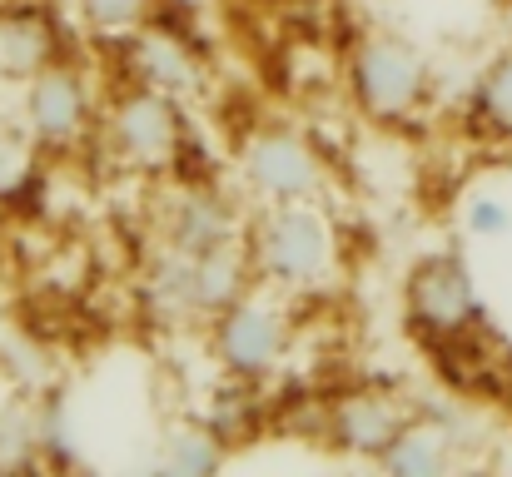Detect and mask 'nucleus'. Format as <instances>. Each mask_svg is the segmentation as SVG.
I'll list each match as a JSON object with an SVG mask.
<instances>
[{
	"label": "nucleus",
	"instance_id": "obj_4",
	"mask_svg": "<svg viewBox=\"0 0 512 477\" xmlns=\"http://www.w3.org/2000/svg\"><path fill=\"white\" fill-rule=\"evenodd\" d=\"M100 140H105V150H110V159L120 169L160 179V174H170L179 164L184 145H189L184 100L125 80V85H115L100 100Z\"/></svg>",
	"mask_w": 512,
	"mask_h": 477
},
{
	"label": "nucleus",
	"instance_id": "obj_20",
	"mask_svg": "<svg viewBox=\"0 0 512 477\" xmlns=\"http://www.w3.org/2000/svg\"><path fill=\"white\" fill-rule=\"evenodd\" d=\"M493 30H498V45H508V50H512V0H498Z\"/></svg>",
	"mask_w": 512,
	"mask_h": 477
},
{
	"label": "nucleus",
	"instance_id": "obj_16",
	"mask_svg": "<svg viewBox=\"0 0 512 477\" xmlns=\"http://www.w3.org/2000/svg\"><path fill=\"white\" fill-rule=\"evenodd\" d=\"M204 423L224 438V448H229V453H234V448H244V443H254V438H259V428H264L254 383H234V378H229V388H219V398L209 403Z\"/></svg>",
	"mask_w": 512,
	"mask_h": 477
},
{
	"label": "nucleus",
	"instance_id": "obj_14",
	"mask_svg": "<svg viewBox=\"0 0 512 477\" xmlns=\"http://www.w3.org/2000/svg\"><path fill=\"white\" fill-rule=\"evenodd\" d=\"M468 130L483 140V145H503L512 150V50L498 45L483 70L473 75V90H468Z\"/></svg>",
	"mask_w": 512,
	"mask_h": 477
},
{
	"label": "nucleus",
	"instance_id": "obj_7",
	"mask_svg": "<svg viewBox=\"0 0 512 477\" xmlns=\"http://www.w3.org/2000/svg\"><path fill=\"white\" fill-rule=\"evenodd\" d=\"M234 164L254 204H289V199H324L329 194V159L319 140H309L289 120H259L239 135Z\"/></svg>",
	"mask_w": 512,
	"mask_h": 477
},
{
	"label": "nucleus",
	"instance_id": "obj_15",
	"mask_svg": "<svg viewBox=\"0 0 512 477\" xmlns=\"http://www.w3.org/2000/svg\"><path fill=\"white\" fill-rule=\"evenodd\" d=\"M155 463H160L165 473H179V477H209V473H224L229 448H224V438H219L204 418H184V423H170V428L160 433Z\"/></svg>",
	"mask_w": 512,
	"mask_h": 477
},
{
	"label": "nucleus",
	"instance_id": "obj_22",
	"mask_svg": "<svg viewBox=\"0 0 512 477\" xmlns=\"http://www.w3.org/2000/svg\"><path fill=\"white\" fill-rule=\"evenodd\" d=\"M5 5H15V0H0V10H5Z\"/></svg>",
	"mask_w": 512,
	"mask_h": 477
},
{
	"label": "nucleus",
	"instance_id": "obj_21",
	"mask_svg": "<svg viewBox=\"0 0 512 477\" xmlns=\"http://www.w3.org/2000/svg\"><path fill=\"white\" fill-rule=\"evenodd\" d=\"M503 373H508V378H512V343H508V348H503Z\"/></svg>",
	"mask_w": 512,
	"mask_h": 477
},
{
	"label": "nucleus",
	"instance_id": "obj_9",
	"mask_svg": "<svg viewBox=\"0 0 512 477\" xmlns=\"http://www.w3.org/2000/svg\"><path fill=\"white\" fill-rule=\"evenodd\" d=\"M423 403H413L408 393L398 388H378V383H363V388H343L334 393L324 408H319V433H324V448L339 453L348 463H383V453L398 443V433L418 418Z\"/></svg>",
	"mask_w": 512,
	"mask_h": 477
},
{
	"label": "nucleus",
	"instance_id": "obj_17",
	"mask_svg": "<svg viewBox=\"0 0 512 477\" xmlns=\"http://www.w3.org/2000/svg\"><path fill=\"white\" fill-rule=\"evenodd\" d=\"M160 5H165V0H75V15H80V25H85L95 40L115 45V40H125V35L155 25V20H160Z\"/></svg>",
	"mask_w": 512,
	"mask_h": 477
},
{
	"label": "nucleus",
	"instance_id": "obj_13",
	"mask_svg": "<svg viewBox=\"0 0 512 477\" xmlns=\"http://www.w3.org/2000/svg\"><path fill=\"white\" fill-rule=\"evenodd\" d=\"M463 458V433L448 413L438 408H418V418L398 433V443L383 453V473H398V477H433V473H448L458 468Z\"/></svg>",
	"mask_w": 512,
	"mask_h": 477
},
{
	"label": "nucleus",
	"instance_id": "obj_6",
	"mask_svg": "<svg viewBox=\"0 0 512 477\" xmlns=\"http://www.w3.org/2000/svg\"><path fill=\"white\" fill-rule=\"evenodd\" d=\"M209 333V358L224 378L234 383H269L289 353H294V314L289 299L269 284H254L244 299H234L224 314L204 323Z\"/></svg>",
	"mask_w": 512,
	"mask_h": 477
},
{
	"label": "nucleus",
	"instance_id": "obj_5",
	"mask_svg": "<svg viewBox=\"0 0 512 477\" xmlns=\"http://www.w3.org/2000/svg\"><path fill=\"white\" fill-rule=\"evenodd\" d=\"M403 323L428 353L488 333V304L478 294L473 264L458 249H433L413 259V269L403 274Z\"/></svg>",
	"mask_w": 512,
	"mask_h": 477
},
{
	"label": "nucleus",
	"instance_id": "obj_2",
	"mask_svg": "<svg viewBox=\"0 0 512 477\" xmlns=\"http://www.w3.org/2000/svg\"><path fill=\"white\" fill-rule=\"evenodd\" d=\"M343 95L363 125L413 130L438 100V65L403 30H363L343 55Z\"/></svg>",
	"mask_w": 512,
	"mask_h": 477
},
{
	"label": "nucleus",
	"instance_id": "obj_11",
	"mask_svg": "<svg viewBox=\"0 0 512 477\" xmlns=\"http://www.w3.org/2000/svg\"><path fill=\"white\" fill-rule=\"evenodd\" d=\"M115 50H120L125 80L150 85V90H165L174 100H194V95L209 85V60H204L179 30L145 25V30L115 40Z\"/></svg>",
	"mask_w": 512,
	"mask_h": 477
},
{
	"label": "nucleus",
	"instance_id": "obj_18",
	"mask_svg": "<svg viewBox=\"0 0 512 477\" xmlns=\"http://www.w3.org/2000/svg\"><path fill=\"white\" fill-rule=\"evenodd\" d=\"M45 150L25 130H0V204H15L40 179Z\"/></svg>",
	"mask_w": 512,
	"mask_h": 477
},
{
	"label": "nucleus",
	"instance_id": "obj_10",
	"mask_svg": "<svg viewBox=\"0 0 512 477\" xmlns=\"http://www.w3.org/2000/svg\"><path fill=\"white\" fill-rule=\"evenodd\" d=\"M249 234V214L239 209L234 194L209 189V184H189L170 194L165 214H160V244L179 254H209V249H229L244 244Z\"/></svg>",
	"mask_w": 512,
	"mask_h": 477
},
{
	"label": "nucleus",
	"instance_id": "obj_8",
	"mask_svg": "<svg viewBox=\"0 0 512 477\" xmlns=\"http://www.w3.org/2000/svg\"><path fill=\"white\" fill-rule=\"evenodd\" d=\"M20 130L45 155H70L100 130V100L90 75L65 55L45 70H35L20 85Z\"/></svg>",
	"mask_w": 512,
	"mask_h": 477
},
{
	"label": "nucleus",
	"instance_id": "obj_19",
	"mask_svg": "<svg viewBox=\"0 0 512 477\" xmlns=\"http://www.w3.org/2000/svg\"><path fill=\"white\" fill-rule=\"evenodd\" d=\"M463 229L478 244H503L512 239V204L503 194H473L463 204Z\"/></svg>",
	"mask_w": 512,
	"mask_h": 477
},
{
	"label": "nucleus",
	"instance_id": "obj_3",
	"mask_svg": "<svg viewBox=\"0 0 512 477\" xmlns=\"http://www.w3.org/2000/svg\"><path fill=\"white\" fill-rule=\"evenodd\" d=\"M254 284L259 274L244 244L209 249V254H179L160 244L145 269V309L165 323H209L234 299H244Z\"/></svg>",
	"mask_w": 512,
	"mask_h": 477
},
{
	"label": "nucleus",
	"instance_id": "obj_12",
	"mask_svg": "<svg viewBox=\"0 0 512 477\" xmlns=\"http://www.w3.org/2000/svg\"><path fill=\"white\" fill-rule=\"evenodd\" d=\"M65 60V40L60 25L50 15V5L40 0H15L0 10V75L25 85L35 70Z\"/></svg>",
	"mask_w": 512,
	"mask_h": 477
},
{
	"label": "nucleus",
	"instance_id": "obj_1",
	"mask_svg": "<svg viewBox=\"0 0 512 477\" xmlns=\"http://www.w3.org/2000/svg\"><path fill=\"white\" fill-rule=\"evenodd\" d=\"M244 249L254 259L259 284L279 289L284 299L324 294L343 274V229L324 209V199L259 204L249 214Z\"/></svg>",
	"mask_w": 512,
	"mask_h": 477
}]
</instances>
